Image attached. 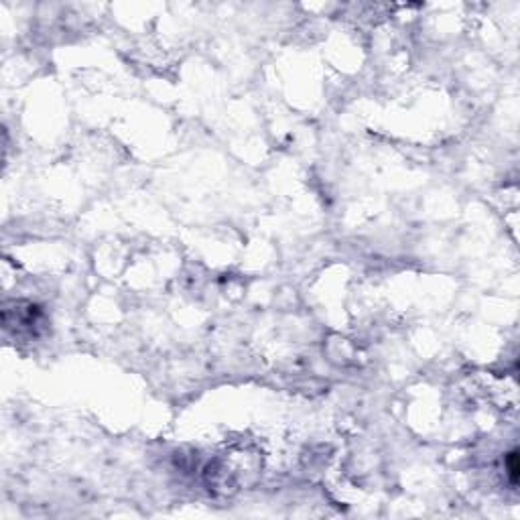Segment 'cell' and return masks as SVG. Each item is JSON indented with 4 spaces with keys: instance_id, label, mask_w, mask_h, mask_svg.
<instances>
[{
    "instance_id": "1",
    "label": "cell",
    "mask_w": 520,
    "mask_h": 520,
    "mask_svg": "<svg viewBox=\"0 0 520 520\" xmlns=\"http://www.w3.org/2000/svg\"><path fill=\"white\" fill-rule=\"evenodd\" d=\"M506 465H508L510 482H512V486H516V484H518V453H516V451L508 453V457H506Z\"/></svg>"
}]
</instances>
